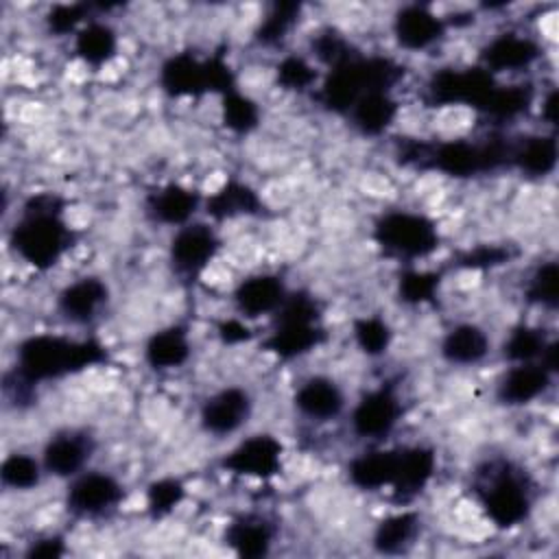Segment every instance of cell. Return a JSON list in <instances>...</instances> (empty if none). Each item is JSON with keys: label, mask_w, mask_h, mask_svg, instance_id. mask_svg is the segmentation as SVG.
I'll list each match as a JSON object with an SVG mask.
<instances>
[{"label": "cell", "mask_w": 559, "mask_h": 559, "mask_svg": "<svg viewBox=\"0 0 559 559\" xmlns=\"http://www.w3.org/2000/svg\"><path fill=\"white\" fill-rule=\"evenodd\" d=\"M489 354V336L474 323L454 325L441 341V356L452 365H476Z\"/></svg>", "instance_id": "cb8c5ba5"}, {"label": "cell", "mask_w": 559, "mask_h": 559, "mask_svg": "<svg viewBox=\"0 0 559 559\" xmlns=\"http://www.w3.org/2000/svg\"><path fill=\"white\" fill-rule=\"evenodd\" d=\"M522 173L544 177L557 166V142L552 135H528L511 146L509 157Z\"/></svg>", "instance_id": "83f0119b"}, {"label": "cell", "mask_w": 559, "mask_h": 559, "mask_svg": "<svg viewBox=\"0 0 559 559\" xmlns=\"http://www.w3.org/2000/svg\"><path fill=\"white\" fill-rule=\"evenodd\" d=\"M199 207V194L179 183H166L151 192L146 199V212L151 218L164 225H186Z\"/></svg>", "instance_id": "603a6c76"}, {"label": "cell", "mask_w": 559, "mask_h": 559, "mask_svg": "<svg viewBox=\"0 0 559 559\" xmlns=\"http://www.w3.org/2000/svg\"><path fill=\"white\" fill-rule=\"evenodd\" d=\"M542 116L548 124H557V90H550L542 103Z\"/></svg>", "instance_id": "7dc6e473"}, {"label": "cell", "mask_w": 559, "mask_h": 559, "mask_svg": "<svg viewBox=\"0 0 559 559\" xmlns=\"http://www.w3.org/2000/svg\"><path fill=\"white\" fill-rule=\"evenodd\" d=\"M295 408L310 419H334L345 408V395L332 378L312 376L297 389Z\"/></svg>", "instance_id": "ffe728a7"}, {"label": "cell", "mask_w": 559, "mask_h": 559, "mask_svg": "<svg viewBox=\"0 0 559 559\" xmlns=\"http://www.w3.org/2000/svg\"><path fill=\"white\" fill-rule=\"evenodd\" d=\"M260 212V197L245 183L229 181L207 199V214L214 218H231Z\"/></svg>", "instance_id": "4dcf8cb0"}, {"label": "cell", "mask_w": 559, "mask_h": 559, "mask_svg": "<svg viewBox=\"0 0 559 559\" xmlns=\"http://www.w3.org/2000/svg\"><path fill=\"white\" fill-rule=\"evenodd\" d=\"M354 336H356V343L360 345V349L369 356H378V354L386 352V347L391 343L389 325L376 317H365V319L356 321Z\"/></svg>", "instance_id": "8d00e7d4"}, {"label": "cell", "mask_w": 559, "mask_h": 559, "mask_svg": "<svg viewBox=\"0 0 559 559\" xmlns=\"http://www.w3.org/2000/svg\"><path fill=\"white\" fill-rule=\"evenodd\" d=\"M253 402L240 386H227L210 395L201 406V426L212 435L236 432L247 424Z\"/></svg>", "instance_id": "4fadbf2b"}, {"label": "cell", "mask_w": 559, "mask_h": 559, "mask_svg": "<svg viewBox=\"0 0 559 559\" xmlns=\"http://www.w3.org/2000/svg\"><path fill=\"white\" fill-rule=\"evenodd\" d=\"M496 90L493 74L485 68L474 70H439L428 83V98L435 105H476L483 107Z\"/></svg>", "instance_id": "ba28073f"}, {"label": "cell", "mask_w": 559, "mask_h": 559, "mask_svg": "<svg viewBox=\"0 0 559 559\" xmlns=\"http://www.w3.org/2000/svg\"><path fill=\"white\" fill-rule=\"evenodd\" d=\"M286 286L277 275H251L234 290V301L247 317H260L275 312L286 299Z\"/></svg>", "instance_id": "44dd1931"}, {"label": "cell", "mask_w": 559, "mask_h": 559, "mask_svg": "<svg viewBox=\"0 0 559 559\" xmlns=\"http://www.w3.org/2000/svg\"><path fill=\"white\" fill-rule=\"evenodd\" d=\"M321 341V328L317 325V301L306 295H286L275 310V330L266 341V347L282 358H295L314 349Z\"/></svg>", "instance_id": "5b68a950"}, {"label": "cell", "mask_w": 559, "mask_h": 559, "mask_svg": "<svg viewBox=\"0 0 559 559\" xmlns=\"http://www.w3.org/2000/svg\"><path fill=\"white\" fill-rule=\"evenodd\" d=\"M376 242L397 258H424L439 245V231L430 218L413 212H389L373 229Z\"/></svg>", "instance_id": "8992f818"}, {"label": "cell", "mask_w": 559, "mask_h": 559, "mask_svg": "<svg viewBox=\"0 0 559 559\" xmlns=\"http://www.w3.org/2000/svg\"><path fill=\"white\" fill-rule=\"evenodd\" d=\"M393 33L406 50H424L443 35V20L424 4H406L393 17Z\"/></svg>", "instance_id": "2e32d148"}, {"label": "cell", "mask_w": 559, "mask_h": 559, "mask_svg": "<svg viewBox=\"0 0 559 559\" xmlns=\"http://www.w3.org/2000/svg\"><path fill=\"white\" fill-rule=\"evenodd\" d=\"M63 539L61 537H44L31 544L26 557L31 559H57L63 555Z\"/></svg>", "instance_id": "ee69618b"}, {"label": "cell", "mask_w": 559, "mask_h": 559, "mask_svg": "<svg viewBox=\"0 0 559 559\" xmlns=\"http://www.w3.org/2000/svg\"><path fill=\"white\" fill-rule=\"evenodd\" d=\"M400 415L402 406L397 395L391 389L382 386L360 397L352 413V426L358 437L380 439L393 430Z\"/></svg>", "instance_id": "7c38bea8"}, {"label": "cell", "mask_w": 559, "mask_h": 559, "mask_svg": "<svg viewBox=\"0 0 559 559\" xmlns=\"http://www.w3.org/2000/svg\"><path fill=\"white\" fill-rule=\"evenodd\" d=\"M94 452V439L83 430H66L55 437L44 448L41 465L48 474L59 478L79 476Z\"/></svg>", "instance_id": "5bb4252c"}, {"label": "cell", "mask_w": 559, "mask_h": 559, "mask_svg": "<svg viewBox=\"0 0 559 559\" xmlns=\"http://www.w3.org/2000/svg\"><path fill=\"white\" fill-rule=\"evenodd\" d=\"M218 238L210 225L186 223L170 240V262L179 275H199L216 255Z\"/></svg>", "instance_id": "9c48e42d"}, {"label": "cell", "mask_w": 559, "mask_h": 559, "mask_svg": "<svg viewBox=\"0 0 559 559\" xmlns=\"http://www.w3.org/2000/svg\"><path fill=\"white\" fill-rule=\"evenodd\" d=\"M314 79H317V72L304 57L290 55L282 59L277 66V81L286 90H297V92L308 90L314 83Z\"/></svg>", "instance_id": "ab89813d"}, {"label": "cell", "mask_w": 559, "mask_h": 559, "mask_svg": "<svg viewBox=\"0 0 559 559\" xmlns=\"http://www.w3.org/2000/svg\"><path fill=\"white\" fill-rule=\"evenodd\" d=\"M109 288L98 277H81L68 284L57 299L59 312L72 323H87L92 321L100 308L107 304Z\"/></svg>", "instance_id": "d6986e66"}, {"label": "cell", "mask_w": 559, "mask_h": 559, "mask_svg": "<svg viewBox=\"0 0 559 559\" xmlns=\"http://www.w3.org/2000/svg\"><path fill=\"white\" fill-rule=\"evenodd\" d=\"M124 496L122 485L105 472H85L68 489V509L83 518L103 515L118 507Z\"/></svg>", "instance_id": "30bf717a"}, {"label": "cell", "mask_w": 559, "mask_h": 559, "mask_svg": "<svg viewBox=\"0 0 559 559\" xmlns=\"http://www.w3.org/2000/svg\"><path fill=\"white\" fill-rule=\"evenodd\" d=\"M402 76V68L384 57H349L330 68L321 85V100L334 111H349L367 92H389Z\"/></svg>", "instance_id": "3957f363"}, {"label": "cell", "mask_w": 559, "mask_h": 559, "mask_svg": "<svg viewBox=\"0 0 559 559\" xmlns=\"http://www.w3.org/2000/svg\"><path fill=\"white\" fill-rule=\"evenodd\" d=\"M354 124L365 135H380L397 116V103L389 92H367L349 109Z\"/></svg>", "instance_id": "d4e9b609"}, {"label": "cell", "mask_w": 559, "mask_h": 559, "mask_svg": "<svg viewBox=\"0 0 559 559\" xmlns=\"http://www.w3.org/2000/svg\"><path fill=\"white\" fill-rule=\"evenodd\" d=\"M223 465L242 476L271 478L282 465V443L271 435H253L236 445L223 461Z\"/></svg>", "instance_id": "8fae6325"}, {"label": "cell", "mask_w": 559, "mask_h": 559, "mask_svg": "<svg viewBox=\"0 0 559 559\" xmlns=\"http://www.w3.org/2000/svg\"><path fill=\"white\" fill-rule=\"evenodd\" d=\"M437 286H439V275L437 273L408 271L400 280V295L408 304H421V301L432 299Z\"/></svg>", "instance_id": "60d3db41"}, {"label": "cell", "mask_w": 559, "mask_h": 559, "mask_svg": "<svg viewBox=\"0 0 559 559\" xmlns=\"http://www.w3.org/2000/svg\"><path fill=\"white\" fill-rule=\"evenodd\" d=\"M85 20V7L83 4H61L57 9H52L48 24L55 33L63 35V33H72L76 28V24H81Z\"/></svg>", "instance_id": "7bdbcfd3"}, {"label": "cell", "mask_w": 559, "mask_h": 559, "mask_svg": "<svg viewBox=\"0 0 559 559\" xmlns=\"http://www.w3.org/2000/svg\"><path fill=\"white\" fill-rule=\"evenodd\" d=\"M273 537H275L273 524L258 513H247L236 518L225 531L227 546L238 557H247V559L264 557L271 548Z\"/></svg>", "instance_id": "7402d4cb"}, {"label": "cell", "mask_w": 559, "mask_h": 559, "mask_svg": "<svg viewBox=\"0 0 559 559\" xmlns=\"http://www.w3.org/2000/svg\"><path fill=\"white\" fill-rule=\"evenodd\" d=\"M105 358V349L94 341H70L55 334H37L20 343L17 371L31 382H44L81 371Z\"/></svg>", "instance_id": "7a4b0ae2"}, {"label": "cell", "mask_w": 559, "mask_h": 559, "mask_svg": "<svg viewBox=\"0 0 559 559\" xmlns=\"http://www.w3.org/2000/svg\"><path fill=\"white\" fill-rule=\"evenodd\" d=\"M533 100V92L528 85H496V90L485 100L483 109L493 118H515L520 116Z\"/></svg>", "instance_id": "1f68e13d"}, {"label": "cell", "mask_w": 559, "mask_h": 559, "mask_svg": "<svg viewBox=\"0 0 559 559\" xmlns=\"http://www.w3.org/2000/svg\"><path fill=\"white\" fill-rule=\"evenodd\" d=\"M397 450L365 452L349 463V480L367 491H376L393 483Z\"/></svg>", "instance_id": "4316f807"}, {"label": "cell", "mask_w": 559, "mask_h": 559, "mask_svg": "<svg viewBox=\"0 0 559 559\" xmlns=\"http://www.w3.org/2000/svg\"><path fill=\"white\" fill-rule=\"evenodd\" d=\"M162 87L173 96H199L210 90L234 92L231 72L221 61H199L192 55H175L162 66Z\"/></svg>", "instance_id": "52a82bcc"}, {"label": "cell", "mask_w": 559, "mask_h": 559, "mask_svg": "<svg viewBox=\"0 0 559 559\" xmlns=\"http://www.w3.org/2000/svg\"><path fill=\"white\" fill-rule=\"evenodd\" d=\"M550 382H552V373L546 367H542L537 360L515 362L498 384V400L509 406H522L544 395Z\"/></svg>", "instance_id": "e0dca14e"}, {"label": "cell", "mask_w": 559, "mask_h": 559, "mask_svg": "<svg viewBox=\"0 0 559 559\" xmlns=\"http://www.w3.org/2000/svg\"><path fill=\"white\" fill-rule=\"evenodd\" d=\"M144 356L146 362L157 371L181 367L190 356V343L183 328L170 325L155 332L144 347Z\"/></svg>", "instance_id": "484cf974"}, {"label": "cell", "mask_w": 559, "mask_h": 559, "mask_svg": "<svg viewBox=\"0 0 559 559\" xmlns=\"http://www.w3.org/2000/svg\"><path fill=\"white\" fill-rule=\"evenodd\" d=\"M548 341L544 334L535 328L520 325L511 330V334L504 341V356L513 362H535L539 360V354Z\"/></svg>", "instance_id": "d6a6232c"}, {"label": "cell", "mask_w": 559, "mask_h": 559, "mask_svg": "<svg viewBox=\"0 0 559 559\" xmlns=\"http://www.w3.org/2000/svg\"><path fill=\"white\" fill-rule=\"evenodd\" d=\"M419 531V518L411 511L384 518L373 533V548L384 555H397L406 550Z\"/></svg>", "instance_id": "f546056e"}, {"label": "cell", "mask_w": 559, "mask_h": 559, "mask_svg": "<svg viewBox=\"0 0 559 559\" xmlns=\"http://www.w3.org/2000/svg\"><path fill=\"white\" fill-rule=\"evenodd\" d=\"M312 50H314V55H317L323 63H328L330 68H334V66L347 61L349 57H354V55L349 52L347 39H343V37H341L338 33H334V31L319 33V35L312 39Z\"/></svg>", "instance_id": "b9f144b4"}, {"label": "cell", "mask_w": 559, "mask_h": 559, "mask_svg": "<svg viewBox=\"0 0 559 559\" xmlns=\"http://www.w3.org/2000/svg\"><path fill=\"white\" fill-rule=\"evenodd\" d=\"M118 48V37L109 24L87 22L74 33V50L90 66L107 63Z\"/></svg>", "instance_id": "f1b7e54d"}, {"label": "cell", "mask_w": 559, "mask_h": 559, "mask_svg": "<svg viewBox=\"0 0 559 559\" xmlns=\"http://www.w3.org/2000/svg\"><path fill=\"white\" fill-rule=\"evenodd\" d=\"M223 118L229 129L245 133L258 124V107L251 98L238 92H227L223 100Z\"/></svg>", "instance_id": "d590c367"}, {"label": "cell", "mask_w": 559, "mask_h": 559, "mask_svg": "<svg viewBox=\"0 0 559 559\" xmlns=\"http://www.w3.org/2000/svg\"><path fill=\"white\" fill-rule=\"evenodd\" d=\"M435 452L424 445H413V448H402L397 450V461H395V476H393V491L395 498L408 500L415 493H419L428 480L435 474Z\"/></svg>", "instance_id": "ac0fdd59"}, {"label": "cell", "mask_w": 559, "mask_h": 559, "mask_svg": "<svg viewBox=\"0 0 559 559\" xmlns=\"http://www.w3.org/2000/svg\"><path fill=\"white\" fill-rule=\"evenodd\" d=\"M297 13H299L297 4H275L273 11L262 20L258 28V39L262 44H275L282 37H286V33L293 28L297 20Z\"/></svg>", "instance_id": "74e56055"}, {"label": "cell", "mask_w": 559, "mask_h": 559, "mask_svg": "<svg viewBox=\"0 0 559 559\" xmlns=\"http://www.w3.org/2000/svg\"><path fill=\"white\" fill-rule=\"evenodd\" d=\"M557 286H559V266L557 262H544L535 269V273L528 280L526 295L533 304L544 308L557 306Z\"/></svg>", "instance_id": "e575fe53"}, {"label": "cell", "mask_w": 559, "mask_h": 559, "mask_svg": "<svg viewBox=\"0 0 559 559\" xmlns=\"http://www.w3.org/2000/svg\"><path fill=\"white\" fill-rule=\"evenodd\" d=\"M218 332H221L225 343H238V341H247L249 338V330L240 321H234V319L225 321Z\"/></svg>", "instance_id": "bcb514c9"}, {"label": "cell", "mask_w": 559, "mask_h": 559, "mask_svg": "<svg viewBox=\"0 0 559 559\" xmlns=\"http://www.w3.org/2000/svg\"><path fill=\"white\" fill-rule=\"evenodd\" d=\"M478 498L487 518L500 528L522 524L533 507L524 472L509 461L487 463L478 478Z\"/></svg>", "instance_id": "277c9868"}, {"label": "cell", "mask_w": 559, "mask_h": 559, "mask_svg": "<svg viewBox=\"0 0 559 559\" xmlns=\"http://www.w3.org/2000/svg\"><path fill=\"white\" fill-rule=\"evenodd\" d=\"M72 231L61 218V201L55 194L31 197L22 218L11 229L13 251L35 269H50L70 247Z\"/></svg>", "instance_id": "6da1fadb"}, {"label": "cell", "mask_w": 559, "mask_h": 559, "mask_svg": "<svg viewBox=\"0 0 559 559\" xmlns=\"http://www.w3.org/2000/svg\"><path fill=\"white\" fill-rule=\"evenodd\" d=\"M181 500H183V485L179 480H175V478L155 480L148 487V493H146L148 511L155 518H162V515L170 513Z\"/></svg>", "instance_id": "f35d334b"}, {"label": "cell", "mask_w": 559, "mask_h": 559, "mask_svg": "<svg viewBox=\"0 0 559 559\" xmlns=\"http://www.w3.org/2000/svg\"><path fill=\"white\" fill-rule=\"evenodd\" d=\"M504 260V251L502 249H496V247H483V249H476L467 255L465 260V266L469 269H480V266H493V264H500Z\"/></svg>", "instance_id": "f6af8a7d"}, {"label": "cell", "mask_w": 559, "mask_h": 559, "mask_svg": "<svg viewBox=\"0 0 559 559\" xmlns=\"http://www.w3.org/2000/svg\"><path fill=\"white\" fill-rule=\"evenodd\" d=\"M39 476H41V467L39 463L28 456V454H22V452H15V454H9L2 465H0V478L7 487H13V489H31L39 483Z\"/></svg>", "instance_id": "836d02e7"}, {"label": "cell", "mask_w": 559, "mask_h": 559, "mask_svg": "<svg viewBox=\"0 0 559 559\" xmlns=\"http://www.w3.org/2000/svg\"><path fill=\"white\" fill-rule=\"evenodd\" d=\"M539 57V46L535 39L520 33H502L493 37L480 52L483 68L487 72H511L524 70Z\"/></svg>", "instance_id": "9a60e30c"}]
</instances>
